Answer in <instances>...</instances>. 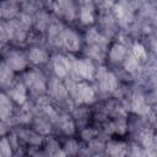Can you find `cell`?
I'll return each mask as SVG.
<instances>
[{"mask_svg":"<svg viewBox=\"0 0 157 157\" xmlns=\"http://www.w3.org/2000/svg\"><path fill=\"white\" fill-rule=\"evenodd\" d=\"M47 96L54 103H59L61 105H67L69 103L74 104V102L70 99V96H69L67 90H66V87L64 85V81L58 78L56 76H52V77L48 78Z\"/></svg>","mask_w":157,"mask_h":157,"instance_id":"5","label":"cell"},{"mask_svg":"<svg viewBox=\"0 0 157 157\" xmlns=\"http://www.w3.org/2000/svg\"><path fill=\"white\" fill-rule=\"evenodd\" d=\"M27 59H28V63H31L32 65L42 66V65H45L50 60V56H49V53L43 47L32 45L29 47L27 52Z\"/></svg>","mask_w":157,"mask_h":157,"instance_id":"20","label":"cell"},{"mask_svg":"<svg viewBox=\"0 0 157 157\" xmlns=\"http://www.w3.org/2000/svg\"><path fill=\"white\" fill-rule=\"evenodd\" d=\"M32 109H33V118H32V123H31L32 129L42 136H50L53 132L54 125L50 123V120L47 117L38 113L34 108H32Z\"/></svg>","mask_w":157,"mask_h":157,"instance_id":"16","label":"cell"},{"mask_svg":"<svg viewBox=\"0 0 157 157\" xmlns=\"http://www.w3.org/2000/svg\"><path fill=\"white\" fill-rule=\"evenodd\" d=\"M105 7L101 9L99 11V15H98V21H99V25H101V28H102V33L105 36V37H110L113 36L117 29H118V21L115 18V16L113 15L112 12V7H108V6H112L113 2H104L103 4Z\"/></svg>","mask_w":157,"mask_h":157,"instance_id":"7","label":"cell"},{"mask_svg":"<svg viewBox=\"0 0 157 157\" xmlns=\"http://www.w3.org/2000/svg\"><path fill=\"white\" fill-rule=\"evenodd\" d=\"M49 157H67V156H66V153L64 152V150L60 147V148H58L54 153H52Z\"/></svg>","mask_w":157,"mask_h":157,"instance_id":"41","label":"cell"},{"mask_svg":"<svg viewBox=\"0 0 157 157\" xmlns=\"http://www.w3.org/2000/svg\"><path fill=\"white\" fill-rule=\"evenodd\" d=\"M17 20L21 22V25L27 29L29 31L32 27H33V15L28 13V12H25V11H20L18 16H17Z\"/></svg>","mask_w":157,"mask_h":157,"instance_id":"39","label":"cell"},{"mask_svg":"<svg viewBox=\"0 0 157 157\" xmlns=\"http://www.w3.org/2000/svg\"><path fill=\"white\" fill-rule=\"evenodd\" d=\"M5 93L18 107H22L28 102V91H27L25 83L22 82V80H20V81L15 80V82L9 88H6Z\"/></svg>","mask_w":157,"mask_h":157,"instance_id":"13","label":"cell"},{"mask_svg":"<svg viewBox=\"0 0 157 157\" xmlns=\"http://www.w3.org/2000/svg\"><path fill=\"white\" fill-rule=\"evenodd\" d=\"M21 11V2L17 1H1L0 2V20L10 21L17 18Z\"/></svg>","mask_w":157,"mask_h":157,"instance_id":"24","label":"cell"},{"mask_svg":"<svg viewBox=\"0 0 157 157\" xmlns=\"http://www.w3.org/2000/svg\"><path fill=\"white\" fill-rule=\"evenodd\" d=\"M87 144H88V145H87V147L90 148V151H91L92 153H101V152H103V151H104L105 141H104L102 137H99V136L94 137L93 140L88 141Z\"/></svg>","mask_w":157,"mask_h":157,"instance_id":"35","label":"cell"},{"mask_svg":"<svg viewBox=\"0 0 157 157\" xmlns=\"http://www.w3.org/2000/svg\"><path fill=\"white\" fill-rule=\"evenodd\" d=\"M85 43L92 44V45H98V47H102L104 49H108L109 38L105 37L97 27H90L85 33Z\"/></svg>","mask_w":157,"mask_h":157,"instance_id":"22","label":"cell"},{"mask_svg":"<svg viewBox=\"0 0 157 157\" xmlns=\"http://www.w3.org/2000/svg\"><path fill=\"white\" fill-rule=\"evenodd\" d=\"M28 102L20 107L18 110L15 109V113L10 120V125H15V126H27L32 123V118H33V109L29 107L27 108Z\"/></svg>","mask_w":157,"mask_h":157,"instance_id":"21","label":"cell"},{"mask_svg":"<svg viewBox=\"0 0 157 157\" xmlns=\"http://www.w3.org/2000/svg\"><path fill=\"white\" fill-rule=\"evenodd\" d=\"M70 114H71L72 119L75 120L76 128L80 126L82 129V128L87 126L88 118H90V109L86 105H75Z\"/></svg>","mask_w":157,"mask_h":157,"instance_id":"30","label":"cell"},{"mask_svg":"<svg viewBox=\"0 0 157 157\" xmlns=\"http://www.w3.org/2000/svg\"><path fill=\"white\" fill-rule=\"evenodd\" d=\"M97 136H99L98 129H94V128H91V126H85V128H82V129L80 130V137H81L83 141H86V142L93 140V139L97 137Z\"/></svg>","mask_w":157,"mask_h":157,"instance_id":"36","label":"cell"},{"mask_svg":"<svg viewBox=\"0 0 157 157\" xmlns=\"http://www.w3.org/2000/svg\"><path fill=\"white\" fill-rule=\"evenodd\" d=\"M10 128H11V125L9 123L0 120V137L6 136L9 134V131H10Z\"/></svg>","mask_w":157,"mask_h":157,"instance_id":"40","label":"cell"},{"mask_svg":"<svg viewBox=\"0 0 157 157\" xmlns=\"http://www.w3.org/2000/svg\"><path fill=\"white\" fill-rule=\"evenodd\" d=\"M94 81L97 82V87L102 93L110 94L118 90V85H119L118 77L112 70H109L104 65H99L97 67Z\"/></svg>","mask_w":157,"mask_h":157,"instance_id":"4","label":"cell"},{"mask_svg":"<svg viewBox=\"0 0 157 157\" xmlns=\"http://www.w3.org/2000/svg\"><path fill=\"white\" fill-rule=\"evenodd\" d=\"M121 64H123L124 70H125L128 74H130V75L137 74V71H140L141 65H142V63H141L140 60H137L130 52L126 54V56H125V59L123 60Z\"/></svg>","mask_w":157,"mask_h":157,"instance_id":"32","label":"cell"},{"mask_svg":"<svg viewBox=\"0 0 157 157\" xmlns=\"http://www.w3.org/2000/svg\"><path fill=\"white\" fill-rule=\"evenodd\" d=\"M129 53L128 47L121 43V42H115L110 45L109 50H107V58L108 60L114 64V65H119L123 63V60L125 59L126 54Z\"/></svg>","mask_w":157,"mask_h":157,"instance_id":"23","label":"cell"},{"mask_svg":"<svg viewBox=\"0 0 157 157\" xmlns=\"http://www.w3.org/2000/svg\"><path fill=\"white\" fill-rule=\"evenodd\" d=\"M6 65L13 71V72H25L28 66V59L27 54L21 49H11L9 50L4 59Z\"/></svg>","mask_w":157,"mask_h":157,"instance_id":"9","label":"cell"},{"mask_svg":"<svg viewBox=\"0 0 157 157\" xmlns=\"http://www.w3.org/2000/svg\"><path fill=\"white\" fill-rule=\"evenodd\" d=\"M153 140H155L153 134H152V131H150L148 129L145 130V131H142V132L140 134V142H141L142 147H144L146 151H148V150L153 146Z\"/></svg>","mask_w":157,"mask_h":157,"instance_id":"37","label":"cell"},{"mask_svg":"<svg viewBox=\"0 0 157 157\" xmlns=\"http://www.w3.org/2000/svg\"><path fill=\"white\" fill-rule=\"evenodd\" d=\"M71 59V75L70 77L75 81H86V82H93L96 76V63H93L91 59L82 56V58H72Z\"/></svg>","mask_w":157,"mask_h":157,"instance_id":"3","label":"cell"},{"mask_svg":"<svg viewBox=\"0 0 157 157\" xmlns=\"http://www.w3.org/2000/svg\"><path fill=\"white\" fill-rule=\"evenodd\" d=\"M52 21V15L45 10L40 9L33 15V28L37 33H45Z\"/></svg>","mask_w":157,"mask_h":157,"instance_id":"26","label":"cell"},{"mask_svg":"<svg viewBox=\"0 0 157 157\" xmlns=\"http://www.w3.org/2000/svg\"><path fill=\"white\" fill-rule=\"evenodd\" d=\"M103 152L107 157H126L129 152V145L123 140H109L105 141Z\"/></svg>","mask_w":157,"mask_h":157,"instance_id":"19","label":"cell"},{"mask_svg":"<svg viewBox=\"0 0 157 157\" xmlns=\"http://www.w3.org/2000/svg\"><path fill=\"white\" fill-rule=\"evenodd\" d=\"M77 18L83 26H92L97 18V7L92 1H82L77 4Z\"/></svg>","mask_w":157,"mask_h":157,"instance_id":"12","label":"cell"},{"mask_svg":"<svg viewBox=\"0 0 157 157\" xmlns=\"http://www.w3.org/2000/svg\"><path fill=\"white\" fill-rule=\"evenodd\" d=\"M15 132L18 136L20 141L27 144L28 146H38L40 147L44 142V136L36 132L32 128L27 126H15Z\"/></svg>","mask_w":157,"mask_h":157,"instance_id":"14","label":"cell"},{"mask_svg":"<svg viewBox=\"0 0 157 157\" xmlns=\"http://www.w3.org/2000/svg\"><path fill=\"white\" fill-rule=\"evenodd\" d=\"M52 67L54 71V76H56L60 80H65L70 77L71 75V59L70 56L61 54V53H55L52 55L50 60Z\"/></svg>","mask_w":157,"mask_h":157,"instance_id":"10","label":"cell"},{"mask_svg":"<svg viewBox=\"0 0 157 157\" xmlns=\"http://www.w3.org/2000/svg\"><path fill=\"white\" fill-rule=\"evenodd\" d=\"M64 81V85L67 90L70 99L75 105H91L97 101V91L91 82L86 81H75L71 77H67Z\"/></svg>","mask_w":157,"mask_h":157,"instance_id":"1","label":"cell"},{"mask_svg":"<svg viewBox=\"0 0 157 157\" xmlns=\"http://www.w3.org/2000/svg\"><path fill=\"white\" fill-rule=\"evenodd\" d=\"M52 10L55 13V17H58L61 21L66 22H72L77 18V2L74 1H55L50 4Z\"/></svg>","mask_w":157,"mask_h":157,"instance_id":"8","label":"cell"},{"mask_svg":"<svg viewBox=\"0 0 157 157\" xmlns=\"http://www.w3.org/2000/svg\"><path fill=\"white\" fill-rule=\"evenodd\" d=\"M15 82V72L6 65L4 60H0V88H9Z\"/></svg>","mask_w":157,"mask_h":157,"instance_id":"31","label":"cell"},{"mask_svg":"<svg viewBox=\"0 0 157 157\" xmlns=\"http://www.w3.org/2000/svg\"><path fill=\"white\" fill-rule=\"evenodd\" d=\"M4 25H5V32H6L7 42L20 44L27 39L28 31L21 25V22L17 18H13L10 21H4Z\"/></svg>","mask_w":157,"mask_h":157,"instance_id":"11","label":"cell"},{"mask_svg":"<svg viewBox=\"0 0 157 157\" xmlns=\"http://www.w3.org/2000/svg\"><path fill=\"white\" fill-rule=\"evenodd\" d=\"M134 9L131 7V4L129 2H118L113 4L112 6V12L115 16L118 23L120 25H126L130 23L134 18Z\"/></svg>","mask_w":157,"mask_h":157,"instance_id":"17","label":"cell"},{"mask_svg":"<svg viewBox=\"0 0 157 157\" xmlns=\"http://www.w3.org/2000/svg\"><path fill=\"white\" fill-rule=\"evenodd\" d=\"M13 113H15L13 102L9 98V96L5 92L0 91V120L10 124Z\"/></svg>","mask_w":157,"mask_h":157,"instance_id":"28","label":"cell"},{"mask_svg":"<svg viewBox=\"0 0 157 157\" xmlns=\"http://www.w3.org/2000/svg\"><path fill=\"white\" fill-rule=\"evenodd\" d=\"M0 153L2 157H13V150L10 145L7 136L0 137Z\"/></svg>","mask_w":157,"mask_h":157,"instance_id":"38","label":"cell"},{"mask_svg":"<svg viewBox=\"0 0 157 157\" xmlns=\"http://www.w3.org/2000/svg\"><path fill=\"white\" fill-rule=\"evenodd\" d=\"M22 82L25 83L29 96L38 98L40 96L47 94L48 77L40 69L33 67L26 70L22 75Z\"/></svg>","mask_w":157,"mask_h":157,"instance_id":"2","label":"cell"},{"mask_svg":"<svg viewBox=\"0 0 157 157\" xmlns=\"http://www.w3.org/2000/svg\"><path fill=\"white\" fill-rule=\"evenodd\" d=\"M107 50L102 47L98 45H92V44H85L83 48V54L86 58L91 59L93 63H103L104 59L107 58Z\"/></svg>","mask_w":157,"mask_h":157,"instance_id":"29","label":"cell"},{"mask_svg":"<svg viewBox=\"0 0 157 157\" xmlns=\"http://www.w3.org/2000/svg\"><path fill=\"white\" fill-rule=\"evenodd\" d=\"M130 107H131V110L139 115H146L148 113V104L146 102V96L140 90H136L131 94Z\"/></svg>","mask_w":157,"mask_h":157,"instance_id":"27","label":"cell"},{"mask_svg":"<svg viewBox=\"0 0 157 157\" xmlns=\"http://www.w3.org/2000/svg\"><path fill=\"white\" fill-rule=\"evenodd\" d=\"M103 130L109 135H124L128 131V121L125 117H117L103 121Z\"/></svg>","mask_w":157,"mask_h":157,"instance_id":"18","label":"cell"},{"mask_svg":"<svg viewBox=\"0 0 157 157\" xmlns=\"http://www.w3.org/2000/svg\"><path fill=\"white\" fill-rule=\"evenodd\" d=\"M56 48L64 49L69 53L80 52L82 49V38L76 29L65 26V28L59 36Z\"/></svg>","mask_w":157,"mask_h":157,"instance_id":"6","label":"cell"},{"mask_svg":"<svg viewBox=\"0 0 157 157\" xmlns=\"http://www.w3.org/2000/svg\"><path fill=\"white\" fill-rule=\"evenodd\" d=\"M137 60H140L141 63H144L146 59H147V52H146V48L142 43L140 42H134L130 50H129Z\"/></svg>","mask_w":157,"mask_h":157,"instance_id":"34","label":"cell"},{"mask_svg":"<svg viewBox=\"0 0 157 157\" xmlns=\"http://www.w3.org/2000/svg\"><path fill=\"white\" fill-rule=\"evenodd\" d=\"M54 126L65 136H72L76 132V124L75 120L72 119L71 114L67 110H63L60 108L59 117L54 124Z\"/></svg>","mask_w":157,"mask_h":157,"instance_id":"15","label":"cell"},{"mask_svg":"<svg viewBox=\"0 0 157 157\" xmlns=\"http://www.w3.org/2000/svg\"><path fill=\"white\" fill-rule=\"evenodd\" d=\"M61 148L64 150V152L66 153L67 157H76L78 151H80V148H81V145L76 139L69 137V139L65 140V142L61 146Z\"/></svg>","mask_w":157,"mask_h":157,"instance_id":"33","label":"cell"},{"mask_svg":"<svg viewBox=\"0 0 157 157\" xmlns=\"http://www.w3.org/2000/svg\"><path fill=\"white\" fill-rule=\"evenodd\" d=\"M65 23L59 20L58 17L55 16H52V21H50V25L47 29V40L50 45L53 47H56V43H58V39H59V36L60 33L63 32V29L65 28Z\"/></svg>","mask_w":157,"mask_h":157,"instance_id":"25","label":"cell"},{"mask_svg":"<svg viewBox=\"0 0 157 157\" xmlns=\"http://www.w3.org/2000/svg\"><path fill=\"white\" fill-rule=\"evenodd\" d=\"M0 157H2V156H1V153H0Z\"/></svg>","mask_w":157,"mask_h":157,"instance_id":"42","label":"cell"}]
</instances>
